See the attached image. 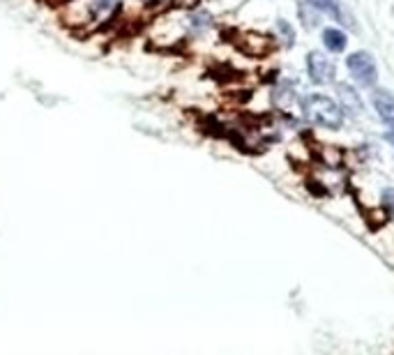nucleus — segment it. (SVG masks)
<instances>
[{
    "label": "nucleus",
    "mask_w": 394,
    "mask_h": 355,
    "mask_svg": "<svg viewBox=\"0 0 394 355\" xmlns=\"http://www.w3.org/2000/svg\"><path fill=\"white\" fill-rule=\"evenodd\" d=\"M302 111L311 122H316V125L321 127H328V129L341 127L344 108L339 106L335 99L325 97V95H318V93L307 95V97L302 99Z\"/></svg>",
    "instance_id": "obj_1"
},
{
    "label": "nucleus",
    "mask_w": 394,
    "mask_h": 355,
    "mask_svg": "<svg viewBox=\"0 0 394 355\" xmlns=\"http://www.w3.org/2000/svg\"><path fill=\"white\" fill-rule=\"evenodd\" d=\"M346 65H348V72L355 77L362 86H373L378 79V67H376V60H373L371 53L366 51H355L350 53L348 60H346Z\"/></svg>",
    "instance_id": "obj_2"
},
{
    "label": "nucleus",
    "mask_w": 394,
    "mask_h": 355,
    "mask_svg": "<svg viewBox=\"0 0 394 355\" xmlns=\"http://www.w3.org/2000/svg\"><path fill=\"white\" fill-rule=\"evenodd\" d=\"M307 72L314 84H330L335 79V63L321 51H311L307 56Z\"/></svg>",
    "instance_id": "obj_3"
},
{
    "label": "nucleus",
    "mask_w": 394,
    "mask_h": 355,
    "mask_svg": "<svg viewBox=\"0 0 394 355\" xmlns=\"http://www.w3.org/2000/svg\"><path fill=\"white\" fill-rule=\"evenodd\" d=\"M307 3L311 5V8H316L318 12H323V15L332 17L335 21H341V23L348 26V28H355V21L346 15V10L339 5V0H307Z\"/></svg>",
    "instance_id": "obj_4"
},
{
    "label": "nucleus",
    "mask_w": 394,
    "mask_h": 355,
    "mask_svg": "<svg viewBox=\"0 0 394 355\" xmlns=\"http://www.w3.org/2000/svg\"><path fill=\"white\" fill-rule=\"evenodd\" d=\"M373 106H376V111L380 118H383V122L394 127V95L387 90H376L373 93Z\"/></svg>",
    "instance_id": "obj_5"
},
{
    "label": "nucleus",
    "mask_w": 394,
    "mask_h": 355,
    "mask_svg": "<svg viewBox=\"0 0 394 355\" xmlns=\"http://www.w3.org/2000/svg\"><path fill=\"white\" fill-rule=\"evenodd\" d=\"M337 90H339V95H341V108H346L348 113H362V102H359L357 93L353 90L350 86L341 84Z\"/></svg>",
    "instance_id": "obj_6"
},
{
    "label": "nucleus",
    "mask_w": 394,
    "mask_h": 355,
    "mask_svg": "<svg viewBox=\"0 0 394 355\" xmlns=\"http://www.w3.org/2000/svg\"><path fill=\"white\" fill-rule=\"evenodd\" d=\"M323 44L332 53H341L346 49V35L339 28H325L323 30Z\"/></svg>",
    "instance_id": "obj_7"
},
{
    "label": "nucleus",
    "mask_w": 394,
    "mask_h": 355,
    "mask_svg": "<svg viewBox=\"0 0 394 355\" xmlns=\"http://www.w3.org/2000/svg\"><path fill=\"white\" fill-rule=\"evenodd\" d=\"M383 208L390 210V215L394 217V189H385L383 192Z\"/></svg>",
    "instance_id": "obj_8"
},
{
    "label": "nucleus",
    "mask_w": 394,
    "mask_h": 355,
    "mask_svg": "<svg viewBox=\"0 0 394 355\" xmlns=\"http://www.w3.org/2000/svg\"><path fill=\"white\" fill-rule=\"evenodd\" d=\"M387 141H390V143H392V146H394V127H392V132H390V134H387Z\"/></svg>",
    "instance_id": "obj_9"
}]
</instances>
